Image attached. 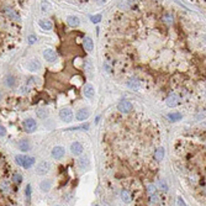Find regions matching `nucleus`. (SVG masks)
<instances>
[{
  "instance_id": "f257e3e1",
  "label": "nucleus",
  "mask_w": 206,
  "mask_h": 206,
  "mask_svg": "<svg viewBox=\"0 0 206 206\" xmlns=\"http://www.w3.org/2000/svg\"><path fill=\"white\" fill-rule=\"evenodd\" d=\"M15 161H16V163L19 164V166H21L22 168H25V169L31 168L33 164H35V158L33 157H28V156L17 154L15 157Z\"/></svg>"
},
{
  "instance_id": "f03ea898",
  "label": "nucleus",
  "mask_w": 206,
  "mask_h": 206,
  "mask_svg": "<svg viewBox=\"0 0 206 206\" xmlns=\"http://www.w3.org/2000/svg\"><path fill=\"white\" fill-rule=\"evenodd\" d=\"M117 109H119L120 113L122 114H128V113H131L133 106H132V104L130 101H127V100H122V101L119 103V105H117Z\"/></svg>"
},
{
  "instance_id": "7ed1b4c3",
  "label": "nucleus",
  "mask_w": 206,
  "mask_h": 206,
  "mask_svg": "<svg viewBox=\"0 0 206 206\" xmlns=\"http://www.w3.org/2000/svg\"><path fill=\"white\" fill-rule=\"evenodd\" d=\"M23 128H25L26 132L32 133L33 131H36V128H37V122L35 121L33 119H26L25 121H23Z\"/></svg>"
},
{
  "instance_id": "20e7f679",
  "label": "nucleus",
  "mask_w": 206,
  "mask_h": 206,
  "mask_svg": "<svg viewBox=\"0 0 206 206\" xmlns=\"http://www.w3.org/2000/svg\"><path fill=\"white\" fill-rule=\"evenodd\" d=\"M59 117H61V120L64 121V122H70L73 120V111L66 108V109H62L59 111Z\"/></svg>"
},
{
  "instance_id": "39448f33",
  "label": "nucleus",
  "mask_w": 206,
  "mask_h": 206,
  "mask_svg": "<svg viewBox=\"0 0 206 206\" xmlns=\"http://www.w3.org/2000/svg\"><path fill=\"white\" fill-rule=\"evenodd\" d=\"M43 57H45V59H46L47 62H50V63L56 62L57 58H58L57 53H56L53 50H51V48H47V50L43 51Z\"/></svg>"
},
{
  "instance_id": "423d86ee",
  "label": "nucleus",
  "mask_w": 206,
  "mask_h": 206,
  "mask_svg": "<svg viewBox=\"0 0 206 206\" xmlns=\"http://www.w3.org/2000/svg\"><path fill=\"white\" fill-rule=\"evenodd\" d=\"M50 167H51V166H50L48 162H46V161L41 162L38 166H37V168H36V173H37L38 175H45V174L48 173Z\"/></svg>"
},
{
  "instance_id": "0eeeda50",
  "label": "nucleus",
  "mask_w": 206,
  "mask_h": 206,
  "mask_svg": "<svg viewBox=\"0 0 206 206\" xmlns=\"http://www.w3.org/2000/svg\"><path fill=\"white\" fill-rule=\"evenodd\" d=\"M166 104L168 105L169 108L178 106V104H179V96L176 95V94H170V95L167 98V100H166Z\"/></svg>"
},
{
  "instance_id": "6e6552de",
  "label": "nucleus",
  "mask_w": 206,
  "mask_h": 206,
  "mask_svg": "<svg viewBox=\"0 0 206 206\" xmlns=\"http://www.w3.org/2000/svg\"><path fill=\"white\" fill-rule=\"evenodd\" d=\"M64 148L61 146H56L53 149H52V157L56 158V159H61V158H63L64 156Z\"/></svg>"
},
{
  "instance_id": "1a4fd4ad",
  "label": "nucleus",
  "mask_w": 206,
  "mask_h": 206,
  "mask_svg": "<svg viewBox=\"0 0 206 206\" xmlns=\"http://www.w3.org/2000/svg\"><path fill=\"white\" fill-rule=\"evenodd\" d=\"M70 151H72V153H73L74 156H80L84 149H83V146H81V143L74 142V143H72V146H70Z\"/></svg>"
},
{
  "instance_id": "9d476101",
  "label": "nucleus",
  "mask_w": 206,
  "mask_h": 206,
  "mask_svg": "<svg viewBox=\"0 0 206 206\" xmlns=\"http://www.w3.org/2000/svg\"><path fill=\"white\" fill-rule=\"evenodd\" d=\"M26 68L30 70V72H36V70H38L41 68V63L38 59H32L26 64Z\"/></svg>"
},
{
  "instance_id": "9b49d317",
  "label": "nucleus",
  "mask_w": 206,
  "mask_h": 206,
  "mask_svg": "<svg viewBox=\"0 0 206 206\" xmlns=\"http://www.w3.org/2000/svg\"><path fill=\"white\" fill-rule=\"evenodd\" d=\"M88 117H89V111H88V109H80L78 113L75 114V119L78 121H84Z\"/></svg>"
},
{
  "instance_id": "f8f14e48",
  "label": "nucleus",
  "mask_w": 206,
  "mask_h": 206,
  "mask_svg": "<svg viewBox=\"0 0 206 206\" xmlns=\"http://www.w3.org/2000/svg\"><path fill=\"white\" fill-rule=\"evenodd\" d=\"M83 94L85 98H93L94 94H95V90H94V86L91 84H85L84 86V90H83Z\"/></svg>"
},
{
  "instance_id": "ddd939ff",
  "label": "nucleus",
  "mask_w": 206,
  "mask_h": 206,
  "mask_svg": "<svg viewBox=\"0 0 206 206\" xmlns=\"http://www.w3.org/2000/svg\"><path fill=\"white\" fill-rule=\"evenodd\" d=\"M67 22H68V25L69 26H72V27H78L80 25V20H79V17H76L74 15H70L67 17Z\"/></svg>"
},
{
  "instance_id": "4468645a",
  "label": "nucleus",
  "mask_w": 206,
  "mask_h": 206,
  "mask_svg": "<svg viewBox=\"0 0 206 206\" xmlns=\"http://www.w3.org/2000/svg\"><path fill=\"white\" fill-rule=\"evenodd\" d=\"M127 86L130 88L131 90H137L138 88H139V81H138V79H137V78H131V79H128Z\"/></svg>"
},
{
  "instance_id": "2eb2a0df",
  "label": "nucleus",
  "mask_w": 206,
  "mask_h": 206,
  "mask_svg": "<svg viewBox=\"0 0 206 206\" xmlns=\"http://www.w3.org/2000/svg\"><path fill=\"white\" fill-rule=\"evenodd\" d=\"M120 195H121V200H122V201L125 202V204H130V202H131L132 198H131V194H130V191H128V190H125V189H123V190L121 191Z\"/></svg>"
},
{
  "instance_id": "dca6fc26",
  "label": "nucleus",
  "mask_w": 206,
  "mask_h": 206,
  "mask_svg": "<svg viewBox=\"0 0 206 206\" xmlns=\"http://www.w3.org/2000/svg\"><path fill=\"white\" fill-rule=\"evenodd\" d=\"M19 148H20V151H22V152L30 151V148H31L30 142H28L27 139H21L20 142H19Z\"/></svg>"
},
{
  "instance_id": "f3484780",
  "label": "nucleus",
  "mask_w": 206,
  "mask_h": 206,
  "mask_svg": "<svg viewBox=\"0 0 206 206\" xmlns=\"http://www.w3.org/2000/svg\"><path fill=\"white\" fill-rule=\"evenodd\" d=\"M83 45H84V48H85L86 51H89V52H91V51H93V48H94L93 40H91L90 37H85V38H84V41H83Z\"/></svg>"
},
{
  "instance_id": "a211bd4d",
  "label": "nucleus",
  "mask_w": 206,
  "mask_h": 206,
  "mask_svg": "<svg viewBox=\"0 0 206 206\" xmlns=\"http://www.w3.org/2000/svg\"><path fill=\"white\" fill-rule=\"evenodd\" d=\"M51 186H52V181L51 180H43L42 183L40 184V188H41V190L47 193V191H50L51 190Z\"/></svg>"
},
{
  "instance_id": "6ab92c4d",
  "label": "nucleus",
  "mask_w": 206,
  "mask_h": 206,
  "mask_svg": "<svg viewBox=\"0 0 206 206\" xmlns=\"http://www.w3.org/2000/svg\"><path fill=\"white\" fill-rule=\"evenodd\" d=\"M163 158H164V148L163 147H159V148L154 152V159L157 162H161Z\"/></svg>"
},
{
  "instance_id": "aec40b11",
  "label": "nucleus",
  "mask_w": 206,
  "mask_h": 206,
  "mask_svg": "<svg viewBox=\"0 0 206 206\" xmlns=\"http://www.w3.org/2000/svg\"><path fill=\"white\" fill-rule=\"evenodd\" d=\"M15 81H16V79H15V76L14 75H11V74H9V75H6V78H5V85L6 86H9V88H13L14 85H15Z\"/></svg>"
},
{
  "instance_id": "412c9836",
  "label": "nucleus",
  "mask_w": 206,
  "mask_h": 206,
  "mask_svg": "<svg viewBox=\"0 0 206 206\" xmlns=\"http://www.w3.org/2000/svg\"><path fill=\"white\" fill-rule=\"evenodd\" d=\"M168 119L170 121H179L183 119V115L180 113H170V114H168Z\"/></svg>"
},
{
  "instance_id": "4be33fe9",
  "label": "nucleus",
  "mask_w": 206,
  "mask_h": 206,
  "mask_svg": "<svg viewBox=\"0 0 206 206\" xmlns=\"http://www.w3.org/2000/svg\"><path fill=\"white\" fill-rule=\"evenodd\" d=\"M4 13H5V15H6V16L11 17V19H19L17 14H16L11 8H5V9H4Z\"/></svg>"
},
{
  "instance_id": "5701e85b",
  "label": "nucleus",
  "mask_w": 206,
  "mask_h": 206,
  "mask_svg": "<svg viewBox=\"0 0 206 206\" xmlns=\"http://www.w3.org/2000/svg\"><path fill=\"white\" fill-rule=\"evenodd\" d=\"M40 26L43 28V30H51L52 28V22L50 20H40Z\"/></svg>"
},
{
  "instance_id": "b1692460",
  "label": "nucleus",
  "mask_w": 206,
  "mask_h": 206,
  "mask_svg": "<svg viewBox=\"0 0 206 206\" xmlns=\"http://www.w3.org/2000/svg\"><path fill=\"white\" fill-rule=\"evenodd\" d=\"M158 188L163 191V193H167L168 191V184L166 180H159L158 181Z\"/></svg>"
},
{
  "instance_id": "393cba45",
  "label": "nucleus",
  "mask_w": 206,
  "mask_h": 206,
  "mask_svg": "<svg viewBox=\"0 0 206 206\" xmlns=\"http://www.w3.org/2000/svg\"><path fill=\"white\" fill-rule=\"evenodd\" d=\"M37 116L40 117V119H46V117L48 116V110L47 109H40L37 111Z\"/></svg>"
},
{
  "instance_id": "a878e982",
  "label": "nucleus",
  "mask_w": 206,
  "mask_h": 206,
  "mask_svg": "<svg viewBox=\"0 0 206 206\" xmlns=\"http://www.w3.org/2000/svg\"><path fill=\"white\" fill-rule=\"evenodd\" d=\"M0 188H1V190L5 191V193H9L10 191V183L8 180H4L1 184H0Z\"/></svg>"
},
{
  "instance_id": "bb28decb",
  "label": "nucleus",
  "mask_w": 206,
  "mask_h": 206,
  "mask_svg": "<svg viewBox=\"0 0 206 206\" xmlns=\"http://www.w3.org/2000/svg\"><path fill=\"white\" fill-rule=\"evenodd\" d=\"M147 193H148L149 195H153V194H156V185H154V184L147 185Z\"/></svg>"
},
{
  "instance_id": "cd10ccee",
  "label": "nucleus",
  "mask_w": 206,
  "mask_h": 206,
  "mask_svg": "<svg viewBox=\"0 0 206 206\" xmlns=\"http://www.w3.org/2000/svg\"><path fill=\"white\" fill-rule=\"evenodd\" d=\"M79 166L81 168H85V167L89 166V161H88V158H80V159H79Z\"/></svg>"
},
{
  "instance_id": "c85d7f7f",
  "label": "nucleus",
  "mask_w": 206,
  "mask_h": 206,
  "mask_svg": "<svg viewBox=\"0 0 206 206\" xmlns=\"http://www.w3.org/2000/svg\"><path fill=\"white\" fill-rule=\"evenodd\" d=\"M13 180L15 181V183L20 184L21 181H22V176H21V174H19V173H15V174L13 175Z\"/></svg>"
},
{
  "instance_id": "c756f323",
  "label": "nucleus",
  "mask_w": 206,
  "mask_h": 206,
  "mask_svg": "<svg viewBox=\"0 0 206 206\" xmlns=\"http://www.w3.org/2000/svg\"><path fill=\"white\" fill-rule=\"evenodd\" d=\"M149 201H151V204H157L159 201V196H158L157 194H153V195L149 196Z\"/></svg>"
},
{
  "instance_id": "7c9ffc66",
  "label": "nucleus",
  "mask_w": 206,
  "mask_h": 206,
  "mask_svg": "<svg viewBox=\"0 0 206 206\" xmlns=\"http://www.w3.org/2000/svg\"><path fill=\"white\" fill-rule=\"evenodd\" d=\"M164 21L167 23H172L173 22V15L172 14H166L164 15Z\"/></svg>"
},
{
  "instance_id": "2f4dec72",
  "label": "nucleus",
  "mask_w": 206,
  "mask_h": 206,
  "mask_svg": "<svg viewBox=\"0 0 206 206\" xmlns=\"http://www.w3.org/2000/svg\"><path fill=\"white\" fill-rule=\"evenodd\" d=\"M130 3H131V1H120L119 6H120L121 9H128V8H130Z\"/></svg>"
},
{
  "instance_id": "473e14b6",
  "label": "nucleus",
  "mask_w": 206,
  "mask_h": 206,
  "mask_svg": "<svg viewBox=\"0 0 206 206\" xmlns=\"http://www.w3.org/2000/svg\"><path fill=\"white\" fill-rule=\"evenodd\" d=\"M91 21L94 22V23H99L100 21H101V15H95V16H91Z\"/></svg>"
},
{
  "instance_id": "72a5a7b5",
  "label": "nucleus",
  "mask_w": 206,
  "mask_h": 206,
  "mask_svg": "<svg viewBox=\"0 0 206 206\" xmlns=\"http://www.w3.org/2000/svg\"><path fill=\"white\" fill-rule=\"evenodd\" d=\"M37 41V37L35 36V35H31V36H28V43L30 45H33L35 42Z\"/></svg>"
},
{
  "instance_id": "f704fd0d",
  "label": "nucleus",
  "mask_w": 206,
  "mask_h": 206,
  "mask_svg": "<svg viewBox=\"0 0 206 206\" xmlns=\"http://www.w3.org/2000/svg\"><path fill=\"white\" fill-rule=\"evenodd\" d=\"M6 135V128H5L3 125H0V137H4Z\"/></svg>"
},
{
  "instance_id": "c9c22d12",
  "label": "nucleus",
  "mask_w": 206,
  "mask_h": 206,
  "mask_svg": "<svg viewBox=\"0 0 206 206\" xmlns=\"http://www.w3.org/2000/svg\"><path fill=\"white\" fill-rule=\"evenodd\" d=\"M26 196H27V199H30V196H31V185H27L26 186Z\"/></svg>"
},
{
  "instance_id": "e433bc0d",
  "label": "nucleus",
  "mask_w": 206,
  "mask_h": 206,
  "mask_svg": "<svg viewBox=\"0 0 206 206\" xmlns=\"http://www.w3.org/2000/svg\"><path fill=\"white\" fill-rule=\"evenodd\" d=\"M178 206H186L185 201L181 198H178Z\"/></svg>"
},
{
  "instance_id": "4c0bfd02",
  "label": "nucleus",
  "mask_w": 206,
  "mask_h": 206,
  "mask_svg": "<svg viewBox=\"0 0 206 206\" xmlns=\"http://www.w3.org/2000/svg\"><path fill=\"white\" fill-rule=\"evenodd\" d=\"M1 99H3V93L0 91V101H1Z\"/></svg>"
},
{
  "instance_id": "58836bf2",
  "label": "nucleus",
  "mask_w": 206,
  "mask_h": 206,
  "mask_svg": "<svg viewBox=\"0 0 206 206\" xmlns=\"http://www.w3.org/2000/svg\"><path fill=\"white\" fill-rule=\"evenodd\" d=\"M56 206H61V205H56Z\"/></svg>"
}]
</instances>
